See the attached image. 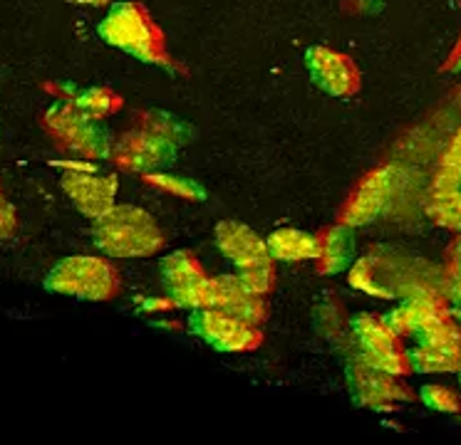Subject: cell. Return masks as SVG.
<instances>
[{"mask_svg":"<svg viewBox=\"0 0 461 445\" xmlns=\"http://www.w3.org/2000/svg\"><path fill=\"white\" fill-rule=\"evenodd\" d=\"M420 396L421 401L429 405V408H434V411H444V414H456V411H461L459 396L454 394L451 388H447V386H424Z\"/></svg>","mask_w":461,"mask_h":445,"instance_id":"23","label":"cell"},{"mask_svg":"<svg viewBox=\"0 0 461 445\" xmlns=\"http://www.w3.org/2000/svg\"><path fill=\"white\" fill-rule=\"evenodd\" d=\"M266 245L276 263H303L321 257V237L295 227H283L271 233L266 237Z\"/></svg>","mask_w":461,"mask_h":445,"instance_id":"17","label":"cell"},{"mask_svg":"<svg viewBox=\"0 0 461 445\" xmlns=\"http://www.w3.org/2000/svg\"><path fill=\"white\" fill-rule=\"evenodd\" d=\"M384 322L392 326V332L400 336H417L429 332L431 326L447 322V315L441 312L437 299L427 295H414L404 299L397 309H392L390 315L384 316Z\"/></svg>","mask_w":461,"mask_h":445,"instance_id":"16","label":"cell"},{"mask_svg":"<svg viewBox=\"0 0 461 445\" xmlns=\"http://www.w3.org/2000/svg\"><path fill=\"white\" fill-rule=\"evenodd\" d=\"M45 127L50 131V137L70 154L90 158V161L110 156V131L102 129L97 119L87 117L72 102L52 104L45 114Z\"/></svg>","mask_w":461,"mask_h":445,"instance_id":"5","label":"cell"},{"mask_svg":"<svg viewBox=\"0 0 461 445\" xmlns=\"http://www.w3.org/2000/svg\"><path fill=\"white\" fill-rule=\"evenodd\" d=\"M70 102L80 111H85L87 117L97 119V121L110 117V114H114L122 107V99L107 87H90L82 89V92H75Z\"/></svg>","mask_w":461,"mask_h":445,"instance_id":"19","label":"cell"},{"mask_svg":"<svg viewBox=\"0 0 461 445\" xmlns=\"http://www.w3.org/2000/svg\"><path fill=\"white\" fill-rule=\"evenodd\" d=\"M451 297H454V307H456V316L461 319V267L456 277H454V285H451Z\"/></svg>","mask_w":461,"mask_h":445,"instance_id":"25","label":"cell"},{"mask_svg":"<svg viewBox=\"0 0 461 445\" xmlns=\"http://www.w3.org/2000/svg\"><path fill=\"white\" fill-rule=\"evenodd\" d=\"M174 154H176V144L147 127L127 131L112 151L117 166L130 174H141V176L154 174L157 168L169 166Z\"/></svg>","mask_w":461,"mask_h":445,"instance_id":"10","label":"cell"},{"mask_svg":"<svg viewBox=\"0 0 461 445\" xmlns=\"http://www.w3.org/2000/svg\"><path fill=\"white\" fill-rule=\"evenodd\" d=\"M355 253V240H352V227L335 226L321 237V272L325 275H338L342 270H348Z\"/></svg>","mask_w":461,"mask_h":445,"instance_id":"18","label":"cell"},{"mask_svg":"<svg viewBox=\"0 0 461 445\" xmlns=\"http://www.w3.org/2000/svg\"><path fill=\"white\" fill-rule=\"evenodd\" d=\"M60 183L72 206L87 218L102 216L117 200V178L110 174H97L92 164H62Z\"/></svg>","mask_w":461,"mask_h":445,"instance_id":"8","label":"cell"},{"mask_svg":"<svg viewBox=\"0 0 461 445\" xmlns=\"http://www.w3.org/2000/svg\"><path fill=\"white\" fill-rule=\"evenodd\" d=\"M45 289L85 302H107L120 295V270L104 257L72 255L60 260L45 275Z\"/></svg>","mask_w":461,"mask_h":445,"instance_id":"4","label":"cell"},{"mask_svg":"<svg viewBox=\"0 0 461 445\" xmlns=\"http://www.w3.org/2000/svg\"><path fill=\"white\" fill-rule=\"evenodd\" d=\"M456 67H461V58H459V65H456Z\"/></svg>","mask_w":461,"mask_h":445,"instance_id":"27","label":"cell"},{"mask_svg":"<svg viewBox=\"0 0 461 445\" xmlns=\"http://www.w3.org/2000/svg\"><path fill=\"white\" fill-rule=\"evenodd\" d=\"M461 186V131L454 137L449 148L441 156L439 171L434 178V191L444 193V191H459Z\"/></svg>","mask_w":461,"mask_h":445,"instance_id":"20","label":"cell"},{"mask_svg":"<svg viewBox=\"0 0 461 445\" xmlns=\"http://www.w3.org/2000/svg\"><path fill=\"white\" fill-rule=\"evenodd\" d=\"M352 334L357 339V356L370 361L382 371L394 376L410 374V361L400 344V334L392 332V326L375 315H360L352 319Z\"/></svg>","mask_w":461,"mask_h":445,"instance_id":"7","label":"cell"},{"mask_svg":"<svg viewBox=\"0 0 461 445\" xmlns=\"http://www.w3.org/2000/svg\"><path fill=\"white\" fill-rule=\"evenodd\" d=\"M411 371L417 374H459L461 369V332L451 322L431 326L417 336V346L407 352Z\"/></svg>","mask_w":461,"mask_h":445,"instance_id":"9","label":"cell"},{"mask_svg":"<svg viewBox=\"0 0 461 445\" xmlns=\"http://www.w3.org/2000/svg\"><path fill=\"white\" fill-rule=\"evenodd\" d=\"M189 329L191 334L199 336L201 342H206L219 352H229V354L251 352V349H258L263 342L258 325H251L246 319L226 315L221 309H211V307L194 309Z\"/></svg>","mask_w":461,"mask_h":445,"instance_id":"6","label":"cell"},{"mask_svg":"<svg viewBox=\"0 0 461 445\" xmlns=\"http://www.w3.org/2000/svg\"><path fill=\"white\" fill-rule=\"evenodd\" d=\"M216 247L239 270L236 275L251 292L261 297L271 292L276 285V260L256 230L236 220H221L216 226Z\"/></svg>","mask_w":461,"mask_h":445,"instance_id":"2","label":"cell"},{"mask_svg":"<svg viewBox=\"0 0 461 445\" xmlns=\"http://www.w3.org/2000/svg\"><path fill=\"white\" fill-rule=\"evenodd\" d=\"M72 5H90V8H100V5H107L110 0H68Z\"/></svg>","mask_w":461,"mask_h":445,"instance_id":"26","label":"cell"},{"mask_svg":"<svg viewBox=\"0 0 461 445\" xmlns=\"http://www.w3.org/2000/svg\"><path fill=\"white\" fill-rule=\"evenodd\" d=\"M147 181H149L151 186L161 188V191H167V193H174V196L181 198H191V200H196V198H203V188L199 183H194V181H186V178H176L169 176V174H147Z\"/></svg>","mask_w":461,"mask_h":445,"instance_id":"22","label":"cell"},{"mask_svg":"<svg viewBox=\"0 0 461 445\" xmlns=\"http://www.w3.org/2000/svg\"><path fill=\"white\" fill-rule=\"evenodd\" d=\"M92 240L107 257L127 260L159 253L164 245V233L144 208L114 203L110 210L95 218Z\"/></svg>","mask_w":461,"mask_h":445,"instance_id":"1","label":"cell"},{"mask_svg":"<svg viewBox=\"0 0 461 445\" xmlns=\"http://www.w3.org/2000/svg\"><path fill=\"white\" fill-rule=\"evenodd\" d=\"M429 216L444 227L461 230V191L437 193L429 206Z\"/></svg>","mask_w":461,"mask_h":445,"instance_id":"21","label":"cell"},{"mask_svg":"<svg viewBox=\"0 0 461 445\" xmlns=\"http://www.w3.org/2000/svg\"><path fill=\"white\" fill-rule=\"evenodd\" d=\"M392 176L394 168H377L367 176L362 178V183L355 188V193L348 200V206L342 210L340 223L348 227H360L372 223L375 218L380 216L382 208L387 203L392 191Z\"/></svg>","mask_w":461,"mask_h":445,"instance_id":"15","label":"cell"},{"mask_svg":"<svg viewBox=\"0 0 461 445\" xmlns=\"http://www.w3.org/2000/svg\"><path fill=\"white\" fill-rule=\"evenodd\" d=\"M459 376H461V369H459Z\"/></svg>","mask_w":461,"mask_h":445,"instance_id":"28","label":"cell"},{"mask_svg":"<svg viewBox=\"0 0 461 445\" xmlns=\"http://www.w3.org/2000/svg\"><path fill=\"white\" fill-rule=\"evenodd\" d=\"M159 275L171 305L186 307V309H201L206 305L209 275L203 272L199 260L191 255L189 250H176L164 257Z\"/></svg>","mask_w":461,"mask_h":445,"instance_id":"11","label":"cell"},{"mask_svg":"<svg viewBox=\"0 0 461 445\" xmlns=\"http://www.w3.org/2000/svg\"><path fill=\"white\" fill-rule=\"evenodd\" d=\"M305 65L312 82L332 97H352L360 89V72L348 55L322 45H312L305 52Z\"/></svg>","mask_w":461,"mask_h":445,"instance_id":"12","label":"cell"},{"mask_svg":"<svg viewBox=\"0 0 461 445\" xmlns=\"http://www.w3.org/2000/svg\"><path fill=\"white\" fill-rule=\"evenodd\" d=\"M348 381H350L355 404L367 405V408H384L394 401L410 398V391L397 381V376L382 371L360 356L348 366Z\"/></svg>","mask_w":461,"mask_h":445,"instance_id":"13","label":"cell"},{"mask_svg":"<svg viewBox=\"0 0 461 445\" xmlns=\"http://www.w3.org/2000/svg\"><path fill=\"white\" fill-rule=\"evenodd\" d=\"M211 309H221L226 315L246 319L251 325H261L266 319V302L261 295L251 292L243 285L239 275H219L209 277V289H206V305Z\"/></svg>","mask_w":461,"mask_h":445,"instance_id":"14","label":"cell"},{"mask_svg":"<svg viewBox=\"0 0 461 445\" xmlns=\"http://www.w3.org/2000/svg\"><path fill=\"white\" fill-rule=\"evenodd\" d=\"M97 35L107 45L141 59V62L164 65V67L169 65L161 32L151 22L147 10L137 3H114L110 13L97 25Z\"/></svg>","mask_w":461,"mask_h":445,"instance_id":"3","label":"cell"},{"mask_svg":"<svg viewBox=\"0 0 461 445\" xmlns=\"http://www.w3.org/2000/svg\"><path fill=\"white\" fill-rule=\"evenodd\" d=\"M18 227V216H15V208L5 200L3 196V188H0V240H8Z\"/></svg>","mask_w":461,"mask_h":445,"instance_id":"24","label":"cell"}]
</instances>
